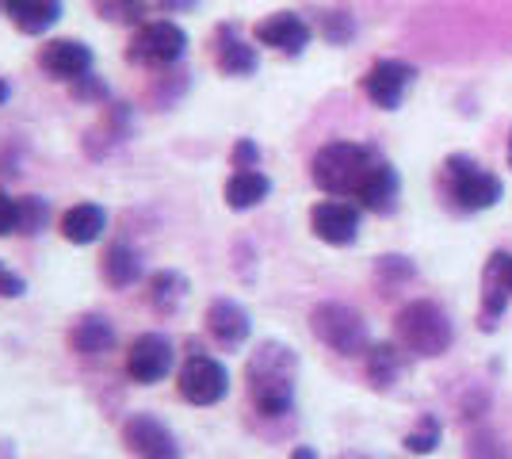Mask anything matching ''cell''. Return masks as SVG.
Returning <instances> with one entry per match:
<instances>
[{"label":"cell","instance_id":"cell-1","mask_svg":"<svg viewBox=\"0 0 512 459\" xmlns=\"http://www.w3.org/2000/svg\"><path fill=\"white\" fill-rule=\"evenodd\" d=\"M295 375H299V356L279 345V341H264L245 364V383H249V398L264 417H283L295 406Z\"/></svg>","mask_w":512,"mask_h":459},{"label":"cell","instance_id":"cell-2","mask_svg":"<svg viewBox=\"0 0 512 459\" xmlns=\"http://www.w3.org/2000/svg\"><path fill=\"white\" fill-rule=\"evenodd\" d=\"M379 161L371 157L367 146H356V142H329L321 146L310 173H314V184L329 196H360L363 180L371 176Z\"/></svg>","mask_w":512,"mask_h":459},{"label":"cell","instance_id":"cell-3","mask_svg":"<svg viewBox=\"0 0 512 459\" xmlns=\"http://www.w3.org/2000/svg\"><path fill=\"white\" fill-rule=\"evenodd\" d=\"M398 345L413 356H440V352L451 345V322L448 314L436 303H409L402 314H398Z\"/></svg>","mask_w":512,"mask_h":459},{"label":"cell","instance_id":"cell-4","mask_svg":"<svg viewBox=\"0 0 512 459\" xmlns=\"http://www.w3.org/2000/svg\"><path fill=\"white\" fill-rule=\"evenodd\" d=\"M176 391L192 406H214L230 391V372H226L222 360L207 356L199 341H188V360L176 372Z\"/></svg>","mask_w":512,"mask_h":459},{"label":"cell","instance_id":"cell-5","mask_svg":"<svg viewBox=\"0 0 512 459\" xmlns=\"http://www.w3.org/2000/svg\"><path fill=\"white\" fill-rule=\"evenodd\" d=\"M188 50V31L172 20H150L127 43V62L146 69H172Z\"/></svg>","mask_w":512,"mask_h":459},{"label":"cell","instance_id":"cell-6","mask_svg":"<svg viewBox=\"0 0 512 459\" xmlns=\"http://www.w3.org/2000/svg\"><path fill=\"white\" fill-rule=\"evenodd\" d=\"M310 329L321 345H329L341 356H363L367 352V322L360 310L344 303H321L310 314Z\"/></svg>","mask_w":512,"mask_h":459},{"label":"cell","instance_id":"cell-7","mask_svg":"<svg viewBox=\"0 0 512 459\" xmlns=\"http://www.w3.org/2000/svg\"><path fill=\"white\" fill-rule=\"evenodd\" d=\"M448 192L463 211H486L501 199V180L486 173L482 165H474L470 157H451L448 165Z\"/></svg>","mask_w":512,"mask_h":459},{"label":"cell","instance_id":"cell-8","mask_svg":"<svg viewBox=\"0 0 512 459\" xmlns=\"http://www.w3.org/2000/svg\"><path fill=\"white\" fill-rule=\"evenodd\" d=\"M119 433H123V448L134 459H180V440L161 417L130 414Z\"/></svg>","mask_w":512,"mask_h":459},{"label":"cell","instance_id":"cell-9","mask_svg":"<svg viewBox=\"0 0 512 459\" xmlns=\"http://www.w3.org/2000/svg\"><path fill=\"white\" fill-rule=\"evenodd\" d=\"M172 364H176V352H172V341L165 337V333H142V337L130 341L127 375L138 383V387L161 383V379L172 372Z\"/></svg>","mask_w":512,"mask_h":459},{"label":"cell","instance_id":"cell-10","mask_svg":"<svg viewBox=\"0 0 512 459\" xmlns=\"http://www.w3.org/2000/svg\"><path fill=\"white\" fill-rule=\"evenodd\" d=\"M39 66L50 81L73 85V81L92 73V46L81 39H50L39 46Z\"/></svg>","mask_w":512,"mask_h":459},{"label":"cell","instance_id":"cell-11","mask_svg":"<svg viewBox=\"0 0 512 459\" xmlns=\"http://www.w3.org/2000/svg\"><path fill=\"white\" fill-rule=\"evenodd\" d=\"M310 230L329 245H352L360 234V211L344 199H325L310 211Z\"/></svg>","mask_w":512,"mask_h":459},{"label":"cell","instance_id":"cell-12","mask_svg":"<svg viewBox=\"0 0 512 459\" xmlns=\"http://www.w3.org/2000/svg\"><path fill=\"white\" fill-rule=\"evenodd\" d=\"M413 69L406 62H375V66L367 69V77H363V92H367V100L371 104H379V108H398L402 104V96H406V88L413 85Z\"/></svg>","mask_w":512,"mask_h":459},{"label":"cell","instance_id":"cell-13","mask_svg":"<svg viewBox=\"0 0 512 459\" xmlns=\"http://www.w3.org/2000/svg\"><path fill=\"white\" fill-rule=\"evenodd\" d=\"M256 43L295 58V54H302L310 46V23L295 16V12H276V16L256 23Z\"/></svg>","mask_w":512,"mask_h":459},{"label":"cell","instance_id":"cell-14","mask_svg":"<svg viewBox=\"0 0 512 459\" xmlns=\"http://www.w3.org/2000/svg\"><path fill=\"white\" fill-rule=\"evenodd\" d=\"M207 333H211L218 345H226V349H237V345H245L249 341V314H245V306L234 303V299H214L207 306Z\"/></svg>","mask_w":512,"mask_h":459},{"label":"cell","instance_id":"cell-15","mask_svg":"<svg viewBox=\"0 0 512 459\" xmlns=\"http://www.w3.org/2000/svg\"><path fill=\"white\" fill-rule=\"evenodd\" d=\"M69 349L85 360H96V356H107L115 349V326L104 314H85L69 326Z\"/></svg>","mask_w":512,"mask_h":459},{"label":"cell","instance_id":"cell-16","mask_svg":"<svg viewBox=\"0 0 512 459\" xmlns=\"http://www.w3.org/2000/svg\"><path fill=\"white\" fill-rule=\"evenodd\" d=\"M0 12L20 27L23 35H46L62 20V0H0Z\"/></svg>","mask_w":512,"mask_h":459},{"label":"cell","instance_id":"cell-17","mask_svg":"<svg viewBox=\"0 0 512 459\" xmlns=\"http://www.w3.org/2000/svg\"><path fill=\"white\" fill-rule=\"evenodd\" d=\"M214 66L222 69L226 77H249V73H256L260 58H256L253 46L237 39L234 27H218V35H214Z\"/></svg>","mask_w":512,"mask_h":459},{"label":"cell","instance_id":"cell-18","mask_svg":"<svg viewBox=\"0 0 512 459\" xmlns=\"http://www.w3.org/2000/svg\"><path fill=\"white\" fill-rule=\"evenodd\" d=\"M107 230V211L100 203H73L62 215V238L73 245H92Z\"/></svg>","mask_w":512,"mask_h":459},{"label":"cell","instance_id":"cell-19","mask_svg":"<svg viewBox=\"0 0 512 459\" xmlns=\"http://www.w3.org/2000/svg\"><path fill=\"white\" fill-rule=\"evenodd\" d=\"M100 272H104V280L115 291H127V287L138 284V276H142V261H138V253L130 249L127 241H111L104 249V264H100Z\"/></svg>","mask_w":512,"mask_h":459},{"label":"cell","instance_id":"cell-20","mask_svg":"<svg viewBox=\"0 0 512 459\" xmlns=\"http://www.w3.org/2000/svg\"><path fill=\"white\" fill-rule=\"evenodd\" d=\"M184 295H188V280L172 268H161L146 280V303H150L153 314H176Z\"/></svg>","mask_w":512,"mask_h":459},{"label":"cell","instance_id":"cell-21","mask_svg":"<svg viewBox=\"0 0 512 459\" xmlns=\"http://www.w3.org/2000/svg\"><path fill=\"white\" fill-rule=\"evenodd\" d=\"M268 192H272V180L260 169H234V176L226 180V203L234 211H249L256 203H264Z\"/></svg>","mask_w":512,"mask_h":459},{"label":"cell","instance_id":"cell-22","mask_svg":"<svg viewBox=\"0 0 512 459\" xmlns=\"http://www.w3.org/2000/svg\"><path fill=\"white\" fill-rule=\"evenodd\" d=\"M130 134V111L127 104H111V108L104 111V119H100V127L96 131H88V153L92 157H104V153H111L123 138Z\"/></svg>","mask_w":512,"mask_h":459},{"label":"cell","instance_id":"cell-23","mask_svg":"<svg viewBox=\"0 0 512 459\" xmlns=\"http://www.w3.org/2000/svg\"><path fill=\"white\" fill-rule=\"evenodd\" d=\"M356 199H360L367 211H379V215L394 211V199H398V173L379 161V165L371 169V176L363 180V188H360V196Z\"/></svg>","mask_w":512,"mask_h":459},{"label":"cell","instance_id":"cell-24","mask_svg":"<svg viewBox=\"0 0 512 459\" xmlns=\"http://www.w3.org/2000/svg\"><path fill=\"white\" fill-rule=\"evenodd\" d=\"M398 372H402V352H398V345H375V349L367 352V375H371L375 387H390L398 379Z\"/></svg>","mask_w":512,"mask_h":459},{"label":"cell","instance_id":"cell-25","mask_svg":"<svg viewBox=\"0 0 512 459\" xmlns=\"http://www.w3.org/2000/svg\"><path fill=\"white\" fill-rule=\"evenodd\" d=\"M96 4V12L104 16V20H111V23H146V12H150V4L146 0H92Z\"/></svg>","mask_w":512,"mask_h":459},{"label":"cell","instance_id":"cell-26","mask_svg":"<svg viewBox=\"0 0 512 459\" xmlns=\"http://www.w3.org/2000/svg\"><path fill=\"white\" fill-rule=\"evenodd\" d=\"M509 303V284H505V272H501V261L493 257L490 268H486V318H497Z\"/></svg>","mask_w":512,"mask_h":459},{"label":"cell","instance_id":"cell-27","mask_svg":"<svg viewBox=\"0 0 512 459\" xmlns=\"http://www.w3.org/2000/svg\"><path fill=\"white\" fill-rule=\"evenodd\" d=\"M46 219H50V207H46V199L23 196L20 199V230H16V234H23V238H35V234H39V230L46 226Z\"/></svg>","mask_w":512,"mask_h":459},{"label":"cell","instance_id":"cell-28","mask_svg":"<svg viewBox=\"0 0 512 459\" xmlns=\"http://www.w3.org/2000/svg\"><path fill=\"white\" fill-rule=\"evenodd\" d=\"M436 440H440V429H436V421H432V417H425V421H421V429H413V433L406 437V448L409 452H421V456H425V452L436 448Z\"/></svg>","mask_w":512,"mask_h":459},{"label":"cell","instance_id":"cell-29","mask_svg":"<svg viewBox=\"0 0 512 459\" xmlns=\"http://www.w3.org/2000/svg\"><path fill=\"white\" fill-rule=\"evenodd\" d=\"M16 230H20V199H12L0 188V238H8Z\"/></svg>","mask_w":512,"mask_h":459},{"label":"cell","instance_id":"cell-30","mask_svg":"<svg viewBox=\"0 0 512 459\" xmlns=\"http://www.w3.org/2000/svg\"><path fill=\"white\" fill-rule=\"evenodd\" d=\"M73 96H77V100H92V104H104L107 85L96 77V73H88V77H81V81H73Z\"/></svg>","mask_w":512,"mask_h":459},{"label":"cell","instance_id":"cell-31","mask_svg":"<svg viewBox=\"0 0 512 459\" xmlns=\"http://www.w3.org/2000/svg\"><path fill=\"white\" fill-rule=\"evenodd\" d=\"M325 35H329L333 43H344V39L352 35V20H348L344 12H329V16H325Z\"/></svg>","mask_w":512,"mask_h":459},{"label":"cell","instance_id":"cell-32","mask_svg":"<svg viewBox=\"0 0 512 459\" xmlns=\"http://www.w3.org/2000/svg\"><path fill=\"white\" fill-rule=\"evenodd\" d=\"M256 161H260V150H256V142L241 138V142L234 146V169H256Z\"/></svg>","mask_w":512,"mask_h":459},{"label":"cell","instance_id":"cell-33","mask_svg":"<svg viewBox=\"0 0 512 459\" xmlns=\"http://www.w3.org/2000/svg\"><path fill=\"white\" fill-rule=\"evenodd\" d=\"M23 291H27V284H23V276H16V272H8V268L0 264V295H8V299H20Z\"/></svg>","mask_w":512,"mask_h":459},{"label":"cell","instance_id":"cell-34","mask_svg":"<svg viewBox=\"0 0 512 459\" xmlns=\"http://www.w3.org/2000/svg\"><path fill=\"white\" fill-rule=\"evenodd\" d=\"M497 261H501V272H505V284H509V291H512V257H505V253H497Z\"/></svg>","mask_w":512,"mask_h":459},{"label":"cell","instance_id":"cell-35","mask_svg":"<svg viewBox=\"0 0 512 459\" xmlns=\"http://www.w3.org/2000/svg\"><path fill=\"white\" fill-rule=\"evenodd\" d=\"M291 459H318V456H314L310 448H295V452H291Z\"/></svg>","mask_w":512,"mask_h":459},{"label":"cell","instance_id":"cell-36","mask_svg":"<svg viewBox=\"0 0 512 459\" xmlns=\"http://www.w3.org/2000/svg\"><path fill=\"white\" fill-rule=\"evenodd\" d=\"M8 96H12V88H8V81H4V77H0V104H4V100H8Z\"/></svg>","mask_w":512,"mask_h":459},{"label":"cell","instance_id":"cell-37","mask_svg":"<svg viewBox=\"0 0 512 459\" xmlns=\"http://www.w3.org/2000/svg\"><path fill=\"white\" fill-rule=\"evenodd\" d=\"M509 165H512V138H509Z\"/></svg>","mask_w":512,"mask_h":459}]
</instances>
